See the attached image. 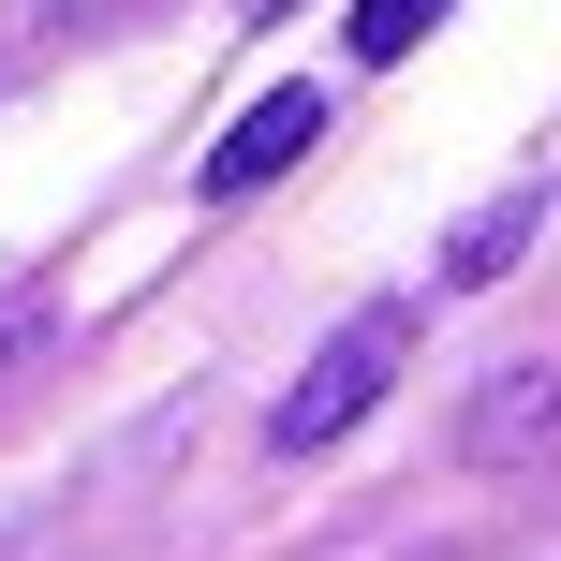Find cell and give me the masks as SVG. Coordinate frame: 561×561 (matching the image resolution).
Segmentation results:
<instances>
[{
  "label": "cell",
  "mask_w": 561,
  "mask_h": 561,
  "mask_svg": "<svg viewBox=\"0 0 561 561\" xmlns=\"http://www.w3.org/2000/svg\"><path fill=\"white\" fill-rule=\"evenodd\" d=\"M399 355H414V310H355V325H340L325 355L296 369V399H280V428H266V444H280V458H325L340 428H369V399L399 385Z\"/></svg>",
  "instance_id": "6da1fadb"
},
{
  "label": "cell",
  "mask_w": 561,
  "mask_h": 561,
  "mask_svg": "<svg viewBox=\"0 0 561 561\" xmlns=\"http://www.w3.org/2000/svg\"><path fill=\"white\" fill-rule=\"evenodd\" d=\"M310 148H325V89H266V104L237 118L222 148H207V193L237 207V193H266L280 163H310Z\"/></svg>",
  "instance_id": "7a4b0ae2"
},
{
  "label": "cell",
  "mask_w": 561,
  "mask_h": 561,
  "mask_svg": "<svg viewBox=\"0 0 561 561\" xmlns=\"http://www.w3.org/2000/svg\"><path fill=\"white\" fill-rule=\"evenodd\" d=\"M547 414H561V369L488 385V399H473V458H533V444H547Z\"/></svg>",
  "instance_id": "3957f363"
},
{
  "label": "cell",
  "mask_w": 561,
  "mask_h": 561,
  "mask_svg": "<svg viewBox=\"0 0 561 561\" xmlns=\"http://www.w3.org/2000/svg\"><path fill=\"white\" fill-rule=\"evenodd\" d=\"M444 15H458V0H355V30H340V45H355V75H385V59H414Z\"/></svg>",
  "instance_id": "277c9868"
},
{
  "label": "cell",
  "mask_w": 561,
  "mask_h": 561,
  "mask_svg": "<svg viewBox=\"0 0 561 561\" xmlns=\"http://www.w3.org/2000/svg\"><path fill=\"white\" fill-rule=\"evenodd\" d=\"M533 222H547V193H503V207H488V222H473V237H458V252H444V266H458V280H503L517 252H533Z\"/></svg>",
  "instance_id": "5b68a950"
}]
</instances>
